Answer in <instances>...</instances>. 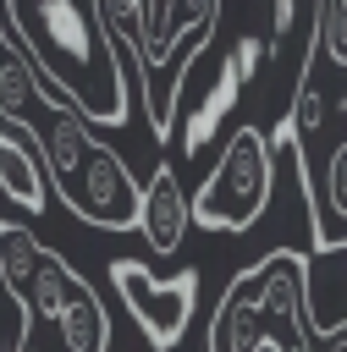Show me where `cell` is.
<instances>
[{
	"label": "cell",
	"instance_id": "5bb4252c",
	"mask_svg": "<svg viewBox=\"0 0 347 352\" xmlns=\"http://www.w3.org/2000/svg\"><path fill=\"white\" fill-rule=\"evenodd\" d=\"M270 50H275L270 38H259V33H237L226 55H231V66L242 72V82H253V77H259V66L270 60Z\"/></svg>",
	"mask_w": 347,
	"mask_h": 352
},
{
	"label": "cell",
	"instance_id": "7c38bea8",
	"mask_svg": "<svg viewBox=\"0 0 347 352\" xmlns=\"http://www.w3.org/2000/svg\"><path fill=\"white\" fill-rule=\"evenodd\" d=\"M308 55H330V66L347 72V0H314V33L303 44V72Z\"/></svg>",
	"mask_w": 347,
	"mask_h": 352
},
{
	"label": "cell",
	"instance_id": "52a82bcc",
	"mask_svg": "<svg viewBox=\"0 0 347 352\" xmlns=\"http://www.w3.org/2000/svg\"><path fill=\"white\" fill-rule=\"evenodd\" d=\"M143 236H149V248L154 253H176L182 242H187V226H193V198L182 192V182H176V170L160 160L154 165V176H149V187H143Z\"/></svg>",
	"mask_w": 347,
	"mask_h": 352
},
{
	"label": "cell",
	"instance_id": "2e32d148",
	"mask_svg": "<svg viewBox=\"0 0 347 352\" xmlns=\"http://www.w3.org/2000/svg\"><path fill=\"white\" fill-rule=\"evenodd\" d=\"M325 204L347 220V143L330 154V165H325Z\"/></svg>",
	"mask_w": 347,
	"mask_h": 352
},
{
	"label": "cell",
	"instance_id": "277c9868",
	"mask_svg": "<svg viewBox=\"0 0 347 352\" xmlns=\"http://www.w3.org/2000/svg\"><path fill=\"white\" fill-rule=\"evenodd\" d=\"M110 286L127 302V314L143 324L149 346L171 352L182 341L187 314H193V297H198V270H176L171 280H154L138 258H110Z\"/></svg>",
	"mask_w": 347,
	"mask_h": 352
},
{
	"label": "cell",
	"instance_id": "9c48e42d",
	"mask_svg": "<svg viewBox=\"0 0 347 352\" xmlns=\"http://www.w3.org/2000/svg\"><path fill=\"white\" fill-rule=\"evenodd\" d=\"M237 94H242V72L231 66V55H215V77H209V88H204V99H198L193 121L182 126V154H187V160L209 143V132L226 121V110L237 104Z\"/></svg>",
	"mask_w": 347,
	"mask_h": 352
},
{
	"label": "cell",
	"instance_id": "4fadbf2b",
	"mask_svg": "<svg viewBox=\"0 0 347 352\" xmlns=\"http://www.w3.org/2000/svg\"><path fill=\"white\" fill-rule=\"evenodd\" d=\"M39 253H44V242H39L33 231H22V226H0V286H6L11 297L33 280Z\"/></svg>",
	"mask_w": 347,
	"mask_h": 352
},
{
	"label": "cell",
	"instance_id": "5b68a950",
	"mask_svg": "<svg viewBox=\"0 0 347 352\" xmlns=\"http://www.w3.org/2000/svg\"><path fill=\"white\" fill-rule=\"evenodd\" d=\"M187 38L204 44L193 33V22H187V0H138V72H132V82H138V104L149 110V126H154L160 143L171 138V110H165L154 82H160V72L171 66V55Z\"/></svg>",
	"mask_w": 347,
	"mask_h": 352
},
{
	"label": "cell",
	"instance_id": "e0dca14e",
	"mask_svg": "<svg viewBox=\"0 0 347 352\" xmlns=\"http://www.w3.org/2000/svg\"><path fill=\"white\" fill-rule=\"evenodd\" d=\"M11 352H39V341H33V330H28V336H22V341H17Z\"/></svg>",
	"mask_w": 347,
	"mask_h": 352
},
{
	"label": "cell",
	"instance_id": "6da1fadb",
	"mask_svg": "<svg viewBox=\"0 0 347 352\" xmlns=\"http://www.w3.org/2000/svg\"><path fill=\"white\" fill-rule=\"evenodd\" d=\"M0 22L28 50L39 77L94 126L127 121V72L99 0H0Z\"/></svg>",
	"mask_w": 347,
	"mask_h": 352
},
{
	"label": "cell",
	"instance_id": "9a60e30c",
	"mask_svg": "<svg viewBox=\"0 0 347 352\" xmlns=\"http://www.w3.org/2000/svg\"><path fill=\"white\" fill-rule=\"evenodd\" d=\"M292 126H297V138L303 132H314L319 121H325V94L308 82V77H297V104H292V116H286Z\"/></svg>",
	"mask_w": 347,
	"mask_h": 352
},
{
	"label": "cell",
	"instance_id": "8992f818",
	"mask_svg": "<svg viewBox=\"0 0 347 352\" xmlns=\"http://www.w3.org/2000/svg\"><path fill=\"white\" fill-rule=\"evenodd\" d=\"M303 292H308V324L314 336L347 330V248H308L303 253Z\"/></svg>",
	"mask_w": 347,
	"mask_h": 352
},
{
	"label": "cell",
	"instance_id": "7a4b0ae2",
	"mask_svg": "<svg viewBox=\"0 0 347 352\" xmlns=\"http://www.w3.org/2000/svg\"><path fill=\"white\" fill-rule=\"evenodd\" d=\"M39 116H28V138L39 143V160L55 182V192L72 204L77 220L105 226V231H127L143 220V187L132 182V170L116 160V148H105L88 132V116L77 104H66L55 88L33 99Z\"/></svg>",
	"mask_w": 347,
	"mask_h": 352
},
{
	"label": "cell",
	"instance_id": "ba28073f",
	"mask_svg": "<svg viewBox=\"0 0 347 352\" xmlns=\"http://www.w3.org/2000/svg\"><path fill=\"white\" fill-rule=\"evenodd\" d=\"M83 286H88V280H83V275L55 253V248H44V253H39V264H33V280H28L11 302H17L33 324H39V319H50V324H55V319L66 314V302H72Z\"/></svg>",
	"mask_w": 347,
	"mask_h": 352
},
{
	"label": "cell",
	"instance_id": "8fae6325",
	"mask_svg": "<svg viewBox=\"0 0 347 352\" xmlns=\"http://www.w3.org/2000/svg\"><path fill=\"white\" fill-rule=\"evenodd\" d=\"M55 330H61L66 352H105V341H110V319H105V302L94 297V286H83V292L66 302V314L55 319Z\"/></svg>",
	"mask_w": 347,
	"mask_h": 352
},
{
	"label": "cell",
	"instance_id": "30bf717a",
	"mask_svg": "<svg viewBox=\"0 0 347 352\" xmlns=\"http://www.w3.org/2000/svg\"><path fill=\"white\" fill-rule=\"evenodd\" d=\"M39 165H44V160H39V143H33V138L0 132V187H6V198H17L22 209H39V214H44L50 187H44V170H39Z\"/></svg>",
	"mask_w": 347,
	"mask_h": 352
},
{
	"label": "cell",
	"instance_id": "ac0fdd59",
	"mask_svg": "<svg viewBox=\"0 0 347 352\" xmlns=\"http://www.w3.org/2000/svg\"><path fill=\"white\" fill-rule=\"evenodd\" d=\"M0 226H6V220H0Z\"/></svg>",
	"mask_w": 347,
	"mask_h": 352
},
{
	"label": "cell",
	"instance_id": "3957f363",
	"mask_svg": "<svg viewBox=\"0 0 347 352\" xmlns=\"http://www.w3.org/2000/svg\"><path fill=\"white\" fill-rule=\"evenodd\" d=\"M275 138L264 126H237L231 143L220 148L215 170L193 192V220L204 231H248L275 192Z\"/></svg>",
	"mask_w": 347,
	"mask_h": 352
}]
</instances>
